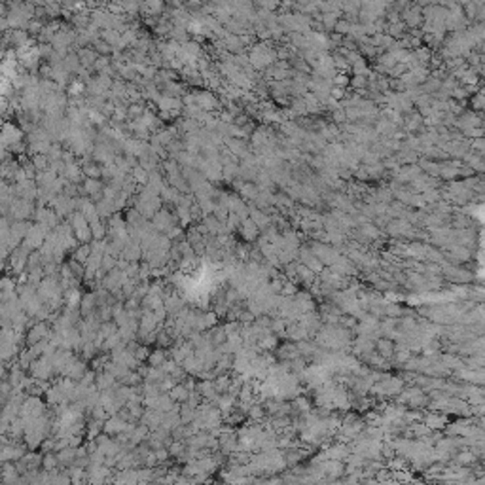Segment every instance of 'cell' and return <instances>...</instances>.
<instances>
[{"label":"cell","mask_w":485,"mask_h":485,"mask_svg":"<svg viewBox=\"0 0 485 485\" xmlns=\"http://www.w3.org/2000/svg\"><path fill=\"white\" fill-rule=\"evenodd\" d=\"M23 140H25V131H23V127H17L16 123L6 121L4 123V129H2V144H4V148L19 144Z\"/></svg>","instance_id":"cell-6"},{"label":"cell","mask_w":485,"mask_h":485,"mask_svg":"<svg viewBox=\"0 0 485 485\" xmlns=\"http://www.w3.org/2000/svg\"><path fill=\"white\" fill-rule=\"evenodd\" d=\"M406 23H408L409 27H417L421 21H423V16H421V10H419V6H413V8L406 10Z\"/></svg>","instance_id":"cell-32"},{"label":"cell","mask_w":485,"mask_h":485,"mask_svg":"<svg viewBox=\"0 0 485 485\" xmlns=\"http://www.w3.org/2000/svg\"><path fill=\"white\" fill-rule=\"evenodd\" d=\"M121 254L127 258L129 262H138L140 258H142V247H140V241H129L127 247L123 248V252Z\"/></svg>","instance_id":"cell-19"},{"label":"cell","mask_w":485,"mask_h":485,"mask_svg":"<svg viewBox=\"0 0 485 485\" xmlns=\"http://www.w3.org/2000/svg\"><path fill=\"white\" fill-rule=\"evenodd\" d=\"M95 379H97V372L91 368V370H87V372L84 374V377L80 379V383L84 385V387H91V385L95 383Z\"/></svg>","instance_id":"cell-46"},{"label":"cell","mask_w":485,"mask_h":485,"mask_svg":"<svg viewBox=\"0 0 485 485\" xmlns=\"http://www.w3.org/2000/svg\"><path fill=\"white\" fill-rule=\"evenodd\" d=\"M63 146H61V142H53L50 148V152H48V157H50V163L51 161H57V159H63Z\"/></svg>","instance_id":"cell-40"},{"label":"cell","mask_w":485,"mask_h":485,"mask_svg":"<svg viewBox=\"0 0 485 485\" xmlns=\"http://www.w3.org/2000/svg\"><path fill=\"white\" fill-rule=\"evenodd\" d=\"M78 57H80V61H82V67L89 68V70H93L95 67V61L99 59V53L93 50V48H89V46H85V48H80V50H76Z\"/></svg>","instance_id":"cell-17"},{"label":"cell","mask_w":485,"mask_h":485,"mask_svg":"<svg viewBox=\"0 0 485 485\" xmlns=\"http://www.w3.org/2000/svg\"><path fill=\"white\" fill-rule=\"evenodd\" d=\"M91 252H93V250H91V243H82V245L72 252V258L78 260V262H82V264H85L87 258L91 256Z\"/></svg>","instance_id":"cell-29"},{"label":"cell","mask_w":485,"mask_h":485,"mask_svg":"<svg viewBox=\"0 0 485 485\" xmlns=\"http://www.w3.org/2000/svg\"><path fill=\"white\" fill-rule=\"evenodd\" d=\"M207 226V230H209V233H213V235H218L220 233V226H222V222L214 216V214H205L203 216V220H201Z\"/></svg>","instance_id":"cell-31"},{"label":"cell","mask_w":485,"mask_h":485,"mask_svg":"<svg viewBox=\"0 0 485 485\" xmlns=\"http://www.w3.org/2000/svg\"><path fill=\"white\" fill-rule=\"evenodd\" d=\"M175 385H177V379H175L173 375H167L161 383H159V389H161V392H169Z\"/></svg>","instance_id":"cell-50"},{"label":"cell","mask_w":485,"mask_h":485,"mask_svg":"<svg viewBox=\"0 0 485 485\" xmlns=\"http://www.w3.org/2000/svg\"><path fill=\"white\" fill-rule=\"evenodd\" d=\"M180 419H182V425H190L196 419V408H192L188 402H182L180 404Z\"/></svg>","instance_id":"cell-30"},{"label":"cell","mask_w":485,"mask_h":485,"mask_svg":"<svg viewBox=\"0 0 485 485\" xmlns=\"http://www.w3.org/2000/svg\"><path fill=\"white\" fill-rule=\"evenodd\" d=\"M31 157H33V163L36 165V169L38 171L50 169V157H48V153H34V155H31Z\"/></svg>","instance_id":"cell-36"},{"label":"cell","mask_w":485,"mask_h":485,"mask_svg":"<svg viewBox=\"0 0 485 485\" xmlns=\"http://www.w3.org/2000/svg\"><path fill=\"white\" fill-rule=\"evenodd\" d=\"M87 370H89V368H87V360H85L84 357H82V358L74 357V358H72V362H70V364L65 368L63 377H70V379H76V381H80Z\"/></svg>","instance_id":"cell-10"},{"label":"cell","mask_w":485,"mask_h":485,"mask_svg":"<svg viewBox=\"0 0 485 485\" xmlns=\"http://www.w3.org/2000/svg\"><path fill=\"white\" fill-rule=\"evenodd\" d=\"M36 209H38V205L34 203L33 199L16 197L6 216H8L12 222H16V220H33Z\"/></svg>","instance_id":"cell-2"},{"label":"cell","mask_w":485,"mask_h":485,"mask_svg":"<svg viewBox=\"0 0 485 485\" xmlns=\"http://www.w3.org/2000/svg\"><path fill=\"white\" fill-rule=\"evenodd\" d=\"M101 267H104L106 271H112L114 267H118V258L106 252V254L102 256V265H101Z\"/></svg>","instance_id":"cell-43"},{"label":"cell","mask_w":485,"mask_h":485,"mask_svg":"<svg viewBox=\"0 0 485 485\" xmlns=\"http://www.w3.org/2000/svg\"><path fill=\"white\" fill-rule=\"evenodd\" d=\"M82 186H84L87 197H91V196H95V194H101L102 190H104V182H102L101 179H87V177H85Z\"/></svg>","instance_id":"cell-24"},{"label":"cell","mask_w":485,"mask_h":485,"mask_svg":"<svg viewBox=\"0 0 485 485\" xmlns=\"http://www.w3.org/2000/svg\"><path fill=\"white\" fill-rule=\"evenodd\" d=\"M153 451H155V457H157V460H159V464H167V462H169L171 453L167 447H159V449H153Z\"/></svg>","instance_id":"cell-49"},{"label":"cell","mask_w":485,"mask_h":485,"mask_svg":"<svg viewBox=\"0 0 485 485\" xmlns=\"http://www.w3.org/2000/svg\"><path fill=\"white\" fill-rule=\"evenodd\" d=\"M248 59H250V65L256 68V70H267L271 67L275 61L279 59L277 57V51L273 50L271 46L267 42H260L250 46L248 50Z\"/></svg>","instance_id":"cell-1"},{"label":"cell","mask_w":485,"mask_h":485,"mask_svg":"<svg viewBox=\"0 0 485 485\" xmlns=\"http://www.w3.org/2000/svg\"><path fill=\"white\" fill-rule=\"evenodd\" d=\"M82 169H84V175L87 177V179H102V171H101V167L97 165V161H95V159L84 163V165H82Z\"/></svg>","instance_id":"cell-28"},{"label":"cell","mask_w":485,"mask_h":485,"mask_svg":"<svg viewBox=\"0 0 485 485\" xmlns=\"http://www.w3.org/2000/svg\"><path fill=\"white\" fill-rule=\"evenodd\" d=\"M161 421H163V411L150 409V408H146L144 415L140 417V423H144L150 430H157V428L161 426Z\"/></svg>","instance_id":"cell-14"},{"label":"cell","mask_w":485,"mask_h":485,"mask_svg":"<svg viewBox=\"0 0 485 485\" xmlns=\"http://www.w3.org/2000/svg\"><path fill=\"white\" fill-rule=\"evenodd\" d=\"M102 256H104V254H95V252H91V256H89V258H87V262H85V269L97 271V269L102 265Z\"/></svg>","instance_id":"cell-38"},{"label":"cell","mask_w":485,"mask_h":485,"mask_svg":"<svg viewBox=\"0 0 485 485\" xmlns=\"http://www.w3.org/2000/svg\"><path fill=\"white\" fill-rule=\"evenodd\" d=\"M169 358V351L165 349V347H157V349H152V353H150V357H148V364L150 366H161L163 362Z\"/></svg>","instance_id":"cell-22"},{"label":"cell","mask_w":485,"mask_h":485,"mask_svg":"<svg viewBox=\"0 0 485 485\" xmlns=\"http://www.w3.org/2000/svg\"><path fill=\"white\" fill-rule=\"evenodd\" d=\"M375 347H377V353L381 355V357H385V358H391V357H394V353H396V347H394V343H392V340L391 338H387V340H379L375 341Z\"/></svg>","instance_id":"cell-21"},{"label":"cell","mask_w":485,"mask_h":485,"mask_svg":"<svg viewBox=\"0 0 485 485\" xmlns=\"http://www.w3.org/2000/svg\"><path fill=\"white\" fill-rule=\"evenodd\" d=\"M57 177H59V175H57L55 171L46 169V171H38V175H36V179L34 180L38 182V186H51Z\"/></svg>","instance_id":"cell-25"},{"label":"cell","mask_w":485,"mask_h":485,"mask_svg":"<svg viewBox=\"0 0 485 485\" xmlns=\"http://www.w3.org/2000/svg\"><path fill=\"white\" fill-rule=\"evenodd\" d=\"M258 194H260V186L256 182H245L243 186L239 188V196L243 199H248V201H254Z\"/></svg>","instance_id":"cell-23"},{"label":"cell","mask_w":485,"mask_h":485,"mask_svg":"<svg viewBox=\"0 0 485 485\" xmlns=\"http://www.w3.org/2000/svg\"><path fill=\"white\" fill-rule=\"evenodd\" d=\"M142 12L153 17L165 14V0H142Z\"/></svg>","instance_id":"cell-18"},{"label":"cell","mask_w":485,"mask_h":485,"mask_svg":"<svg viewBox=\"0 0 485 485\" xmlns=\"http://www.w3.org/2000/svg\"><path fill=\"white\" fill-rule=\"evenodd\" d=\"M209 334H211L213 343L216 345V347L228 341V332H226V328H224V326H220V324H216V326H213V328H209Z\"/></svg>","instance_id":"cell-27"},{"label":"cell","mask_w":485,"mask_h":485,"mask_svg":"<svg viewBox=\"0 0 485 485\" xmlns=\"http://www.w3.org/2000/svg\"><path fill=\"white\" fill-rule=\"evenodd\" d=\"M40 451H42V453L55 451V436H48V438L44 440L42 445H40Z\"/></svg>","instance_id":"cell-48"},{"label":"cell","mask_w":485,"mask_h":485,"mask_svg":"<svg viewBox=\"0 0 485 485\" xmlns=\"http://www.w3.org/2000/svg\"><path fill=\"white\" fill-rule=\"evenodd\" d=\"M254 4L260 10H271L273 12V10L281 4V0H254Z\"/></svg>","instance_id":"cell-44"},{"label":"cell","mask_w":485,"mask_h":485,"mask_svg":"<svg viewBox=\"0 0 485 485\" xmlns=\"http://www.w3.org/2000/svg\"><path fill=\"white\" fill-rule=\"evenodd\" d=\"M152 224L159 233H169L175 226H179V216H177V213L167 211L165 205H163L161 209L155 213V216L152 218Z\"/></svg>","instance_id":"cell-3"},{"label":"cell","mask_w":485,"mask_h":485,"mask_svg":"<svg viewBox=\"0 0 485 485\" xmlns=\"http://www.w3.org/2000/svg\"><path fill=\"white\" fill-rule=\"evenodd\" d=\"M46 237H48V233L44 231L42 226H40L38 222H33V226H31V230H29V233L25 235V239H23L21 245H25V247L31 248V250H38V248H42Z\"/></svg>","instance_id":"cell-5"},{"label":"cell","mask_w":485,"mask_h":485,"mask_svg":"<svg viewBox=\"0 0 485 485\" xmlns=\"http://www.w3.org/2000/svg\"><path fill=\"white\" fill-rule=\"evenodd\" d=\"M182 368L188 372V375H199L201 372L205 370V360L203 358H199L197 355H190V357L182 362Z\"/></svg>","instance_id":"cell-15"},{"label":"cell","mask_w":485,"mask_h":485,"mask_svg":"<svg viewBox=\"0 0 485 485\" xmlns=\"http://www.w3.org/2000/svg\"><path fill=\"white\" fill-rule=\"evenodd\" d=\"M157 328H161V324L157 320V316L153 311H144L140 316V330L138 332H155Z\"/></svg>","instance_id":"cell-16"},{"label":"cell","mask_w":485,"mask_h":485,"mask_svg":"<svg viewBox=\"0 0 485 485\" xmlns=\"http://www.w3.org/2000/svg\"><path fill=\"white\" fill-rule=\"evenodd\" d=\"M76 357V353L72 349H57L55 351V355H53V372H55V375H61L63 377V372H65V368L72 362V358Z\"/></svg>","instance_id":"cell-9"},{"label":"cell","mask_w":485,"mask_h":485,"mask_svg":"<svg viewBox=\"0 0 485 485\" xmlns=\"http://www.w3.org/2000/svg\"><path fill=\"white\" fill-rule=\"evenodd\" d=\"M239 320H241V324H252L256 320V315H254V313H250L248 309H245V311H241Z\"/></svg>","instance_id":"cell-52"},{"label":"cell","mask_w":485,"mask_h":485,"mask_svg":"<svg viewBox=\"0 0 485 485\" xmlns=\"http://www.w3.org/2000/svg\"><path fill=\"white\" fill-rule=\"evenodd\" d=\"M127 425H129L127 421L121 419L119 415H110V417L104 421L102 432H106V434H110V436H118V434H121V432H125Z\"/></svg>","instance_id":"cell-12"},{"label":"cell","mask_w":485,"mask_h":485,"mask_svg":"<svg viewBox=\"0 0 485 485\" xmlns=\"http://www.w3.org/2000/svg\"><path fill=\"white\" fill-rule=\"evenodd\" d=\"M199 205H201V209H203V214H213L214 209H216L214 199H205V201H199Z\"/></svg>","instance_id":"cell-51"},{"label":"cell","mask_w":485,"mask_h":485,"mask_svg":"<svg viewBox=\"0 0 485 485\" xmlns=\"http://www.w3.org/2000/svg\"><path fill=\"white\" fill-rule=\"evenodd\" d=\"M33 2L36 6H42L44 8V6H50V4H57L59 0H33Z\"/></svg>","instance_id":"cell-53"},{"label":"cell","mask_w":485,"mask_h":485,"mask_svg":"<svg viewBox=\"0 0 485 485\" xmlns=\"http://www.w3.org/2000/svg\"><path fill=\"white\" fill-rule=\"evenodd\" d=\"M214 387H216V391L220 392V394L228 392V391H230V387H231V375H228V374L218 375V377L214 379Z\"/></svg>","instance_id":"cell-34"},{"label":"cell","mask_w":485,"mask_h":485,"mask_svg":"<svg viewBox=\"0 0 485 485\" xmlns=\"http://www.w3.org/2000/svg\"><path fill=\"white\" fill-rule=\"evenodd\" d=\"M68 265H70V269H72V273H74V277H78V279H82L84 281V275H85V264H82V262H78V260H70L68 262Z\"/></svg>","instance_id":"cell-41"},{"label":"cell","mask_w":485,"mask_h":485,"mask_svg":"<svg viewBox=\"0 0 485 485\" xmlns=\"http://www.w3.org/2000/svg\"><path fill=\"white\" fill-rule=\"evenodd\" d=\"M29 445L27 443H2V449H0V462H6V460H19L23 459V455L27 453Z\"/></svg>","instance_id":"cell-7"},{"label":"cell","mask_w":485,"mask_h":485,"mask_svg":"<svg viewBox=\"0 0 485 485\" xmlns=\"http://www.w3.org/2000/svg\"><path fill=\"white\" fill-rule=\"evenodd\" d=\"M118 328H119V326L114 322V320H106V322L101 324V330H99V332H101L104 338H108V336H112V334L118 332Z\"/></svg>","instance_id":"cell-42"},{"label":"cell","mask_w":485,"mask_h":485,"mask_svg":"<svg viewBox=\"0 0 485 485\" xmlns=\"http://www.w3.org/2000/svg\"><path fill=\"white\" fill-rule=\"evenodd\" d=\"M50 334H51V330H50V326H48V322H36L33 328L27 330V347H33V345H36V343L48 340Z\"/></svg>","instance_id":"cell-8"},{"label":"cell","mask_w":485,"mask_h":485,"mask_svg":"<svg viewBox=\"0 0 485 485\" xmlns=\"http://www.w3.org/2000/svg\"><path fill=\"white\" fill-rule=\"evenodd\" d=\"M258 343H260L264 349H275V347H277V336H273V332L267 334L264 340H260Z\"/></svg>","instance_id":"cell-45"},{"label":"cell","mask_w":485,"mask_h":485,"mask_svg":"<svg viewBox=\"0 0 485 485\" xmlns=\"http://www.w3.org/2000/svg\"><path fill=\"white\" fill-rule=\"evenodd\" d=\"M57 457H59L61 466H72L78 459V449L76 447H72V445H68V447H65V449L57 451Z\"/></svg>","instance_id":"cell-20"},{"label":"cell","mask_w":485,"mask_h":485,"mask_svg":"<svg viewBox=\"0 0 485 485\" xmlns=\"http://www.w3.org/2000/svg\"><path fill=\"white\" fill-rule=\"evenodd\" d=\"M175 213L179 216V222L182 228L188 226V224H192V214H190V209L188 207H175Z\"/></svg>","instance_id":"cell-37"},{"label":"cell","mask_w":485,"mask_h":485,"mask_svg":"<svg viewBox=\"0 0 485 485\" xmlns=\"http://www.w3.org/2000/svg\"><path fill=\"white\" fill-rule=\"evenodd\" d=\"M97 309H99V299H97L95 290L93 292L84 294V298H82V301H80V313H82V316L91 315V313H95Z\"/></svg>","instance_id":"cell-13"},{"label":"cell","mask_w":485,"mask_h":485,"mask_svg":"<svg viewBox=\"0 0 485 485\" xmlns=\"http://www.w3.org/2000/svg\"><path fill=\"white\" fill-rule=\"evenodd\" d=\"M169 394H171V398H173L175 402L182 404V402L188 400V396H190V391L186 389V385H184V383H177L169 391Z\"/></svg>","instance_id":"cell-26"},{"label":"cell","mask_w":485,"mask_h":485,"mask_svg":"<svg viewBox=\"0 0 485 485\" xmlns=\"http://www.w3.org/2000/svg\"><path fill=\"white\" fill-rule=\"evenodd\" d=\"M425 425L428 426V428H442L443 419L438 417V415H428V417L425 419Z\"/></svg>","instance_id":"cell-47"},{"label":"cell","mask_w":485,"mask_h":485,"mask_svg":"<svg viewBox=\"0 0 485 485\" xmlns=\"http://www.w3.org/2000/svg\"><path fill=\"white\" fill-rule=\"evenodd\" d=\"M260 228L256 226V222L248 216L247 220H243V224H241V228H239V235L243 237V241H247V243H256V239L260 237Z\"/></svg>","instance_id":"cell-11"},{"label":"cell","mask_w":485,"mask_h":485,"mask_svg":"<svg viewBox=\"0 0 485 485\" xmlns=\"http://www.w3.org/2000/svg\"><path fill=\"white\" fill-rule=\"evenodd\" d=\"M91 48H93L99 55H106V57H110L112 53H114V48H112L108 42H104L102 38H97L93 44H91Z\"/></svg>","instance_id":"cell-33"},{"label":"cell","mask_w":485,"mask_h":485,"mask_svg":"<svg viewBox=\"0 0 485 485\" xmlns=\"http://www.w3.org/2000/svg\"><path fill=\"white\" fill-rule=\"evenodd\" d=\"M194 93H196V102L205 112H222L224 108L222 99L213 89H203V91H194Z\"/></svg>","instance_id":"cell-4"},{"label":"cell","mask_w":485,"mask_h":485,"mask_svg":"<svg viewBox=\"0 0 485 485\" xmlns=\"http://www.w3.org/2000/svg\"><path fill=\"white\" fill-rule=\"evenodd\" d=\"M121 341H123V340H121V336H119L118 332L112 334V336H108V338L104 340V343H102V347H101V353H110L112 349H116V347H118Z\"/></svg>","instance_id":"cell-35"},{"label":"cell","mask_w":485,"mask_h":485,"mask_svg":"<svg viewBox=\"0 0 485 485\" xmlns=\"http://www.w3.org/2000/svg\"><path fill=\"white\" fill-rule=\"evenodd\" d=\"M203 322H205V328H207V330H209V328H213V326H216V324H218V313H216L214 309L205 311Z\"/></svg>","instance_id":"cell-39"}]
</instances>
